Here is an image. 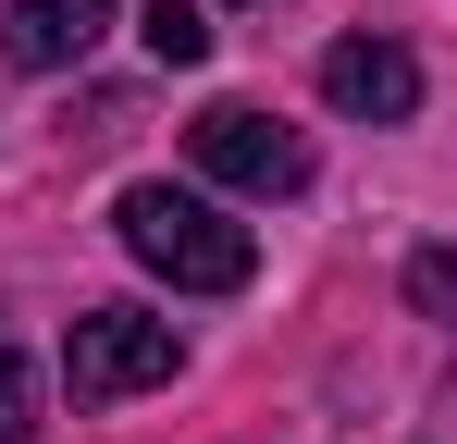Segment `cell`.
Segmentation results:
<instances>
[{"label":"cell","instance_id":"obj_1","mask_svg":"<svg viewBox=\"0 0 457 444\" xmlns=\"http://www.w3.org/2000/svg\"><path fill=\"white\" fill-rule=\"evenodd\" d=\"M112 234H124V259H149L161 284H186V296H235L260 272V234L223 222L198 185H124L112 198Z\"/></svg>","mask_w":457,"mask_h":444},{"label":"cell","instance_id":"obj_2","mask_svg":"<svg viewBox=\"0 0 457 444\" xmlns=\"http://www.w3.org/2000/svg\"><path fill=\"white\" fill-rule=\"evenodd\" d=\"M186 346H173V321L149 308H75V333H62V382H75V407H112V395H149L173 382Z\"/></svg>","mask_w":457,"mask_h":444},{"label":"cell","instance_id":"obj_3","mask_svg":"<svg viewBox=\"0 0 457 444\" xmlns=\"http://www.w3.org/2000/svg\"><path fill=\"white\" fill-rule=\"evenodd\" d=\"M186 148H198V173L235 185V198H297V185H309V136H297V124H272V111H247V99L198 111Z\"/></svg>","mask_w":457,"mask_h":444},{"label":"cell","instance_id":"obj_4","mask_svg":"<svg viewBox=\"0 0 457 444\" xmlns=\"http://www.w3.org/2000/svg\"><path fill=\"white\" fill-rule=\"evenodd\" d=\"M321 99L359 111V124H408V111H420V62H408L395 37H334V50H321Z\"/></svg>","mask_w":457,"mask_h":444},{"label":"cell","instance_id":"obj_5","mask_svg":"<svg viewBox=\"0 0 457 444\" xmlns=\"http://www.w3.org/2000/svg\"><path fill=\"white\" fill-rule=\"evenodd\" d=\"M99 25H112V0H12V25H0V50L25 74H62L99 50Z\"/></svg>","mask_w":457,"mask_h":444},{"label":"cell","instance_id":"obj_6","mask_svg":"<svg viewBox=\"0 0 457 444\" xmlns=\"http://www.w3.org/2000/svg\"><path fill=\"white\" fill-rule=\"evenodd\" d=\"M137 37H149V62H161V74L211 62V12H198V0H149V12H137Z\"/></svg>","mask_w":457,"mask_h":444},{"label":"cell","instance_id":"obj_7","mask_svg":"<svg viewBox=\"0 0 457 444\" xmlns=\"http://www.w3.org/2000/svg\"><path fill=\"white\" fill-rule=\"evenodd\" d=\"M0 444H37V370L12 346V321H0Z\"/></svg>","mask_w":457,"mask_h":444}]
</instances>
